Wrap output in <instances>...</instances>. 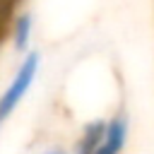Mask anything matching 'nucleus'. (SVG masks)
<instances>
[{
	"mask_svg": "<svg viewBox=\"0 0 154 154\" xmlns=\"http://www.w3.org/2000/svg\"><path fill=\"white\" fill-rule=\"evenodd\" d=\"M41 63H43V58H41V51H36V48H31L29 53L22 55L12 79L0 91V128L5 123H10V118L17 113V108L26 99V94L34 89L38 72H41Z\"/></svg>",
	"mask_w": 154,
	"mask_h": 154,
	"instance_id": "1",
	"label": "nucleus"
},
{
	"mask_svg": "<svg viewBox=\"0 0 154 154\" xmlns=\"http://www.w3.org/2000/svg\"><path fill=\"white\" fill-rule=\"evenodd\" d=\"M128 137H130V118L120 108L113 116H108L106 132L101 137V144H99L96 154H123L125 144H128Z\"/></svg>",
	"mask_w": 154,
	"mask_h": 154,
	"instance_id": "2",
	"label": "nucleus"
},
{
	"mask_svg": "<svg viewBox=\"0 0 154 154\" xmlns=\"http://www.w3.org/2000/svg\"><path fill=\"white\" fill-rule=\"evenodd\" d=\"M106 120L108 118H91L79 128V135L70 144V154H96L101 137L106 132Z\"/></svg>",
	"mask_w": 154,
	"mask_h": 154,
	"instance_id": "3",
	"label": "nucleus"
},
{
	"mask_svg": "<svg viewBox=\"0 0 154 154\" xmlns=\"http://www.w3.org/2000/svg\"><path fill=\"white\" fill-rule=\"evenodd\" d=\"M10 43L17 53H29L31 51V36H34V14L31 12H17L10 29H7Z\"/></svg>",
	"mask_w": 154,
	"mask_h": 154,
	"instance_id": "4",
	"label": "nucleus"
},
{
	"mask_svg": "<svg viewBox=\"0 0 154 154\" xmlns=\"http://www.w3.org/2000/svg\"><path fill=\"white\" fill-rule=\"evenodd\" d=\"M22 0H0V36H7V29L19 10Z\"/></svg>",
	"mask_w": 154,
	"mask_h": 154,
	"instance_id": "5",
	"label": "nucleus"
},
{
	"mask_svg": "<svg viewBox=\"0 0 154 154\" xmlns=\"http://www.w3.org/2000/svg\"><path fill=\"white\" fill-rule=\"evenodd\" d=\"M36 154H70V149H65V147H58V144H53V147H46V149L36 152Z\"/></svg>",
	"mask_w": 154,
	"mask_h": 154,
	"instance_id": "6",
	"label": "nucleus"
}]
</instances>
